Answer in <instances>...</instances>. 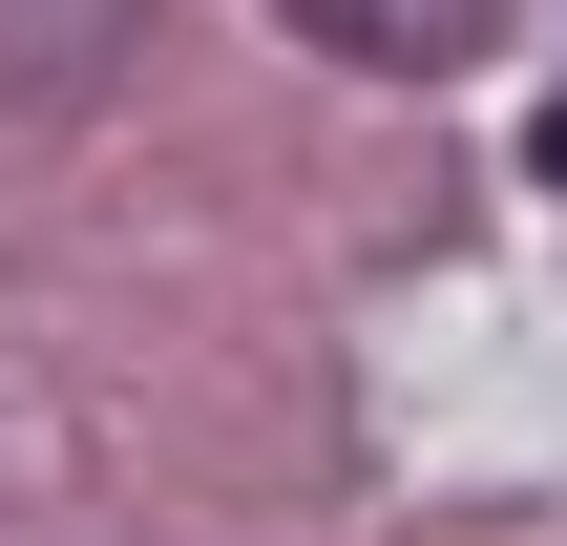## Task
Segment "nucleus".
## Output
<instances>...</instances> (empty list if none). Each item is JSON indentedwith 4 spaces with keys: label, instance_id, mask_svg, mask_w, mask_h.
I'll list each match as a JSON object with an SVG mask.
<instances>
[{
    "label": "nucleus",
    "instance_id": "nucleus-3",
    "mask_svg": "<svg viewBox=\"0 0 567 546\" xmlns=\"http://www.w3.org/2000/svg\"><path fill=\"white\" fill-rule=\"evenodd\" d=\"M526 168H547V189H567V84H547V105H526Z\"/></svg>",
    "mask_w": 567,
    "mask_h": 546
},
{
    "label": "nucleus",
    "instance_id": "nucleus-1",
    "mask_svg": "<svg viewBox=\"0 0 567 546\" xmlns=\"http://www.w3.org/2000/svg\"><path fill=\"white\" fill-rule=\"evenodd\" d=\"M147 0H0V105H105Z\"/></svg>",
    "mask_w": 567,
    "mask_h": 546
},
{
    "label": "nucleus",
    "instance_id": "nucleus-2",
    "mask_svg": "<svg viewBox=\"0 0 567 546\" xmlns=\"http://www.w3.org/2000/svg\"><path fill=\"white\" fill-rule=\"evenodd\" d=\"M337 63H379V84H442V63H484L505 42V0H295Z\"/></svg>",
    "mask_w": 567,
    "mask_h": 546
}]
</instances>
